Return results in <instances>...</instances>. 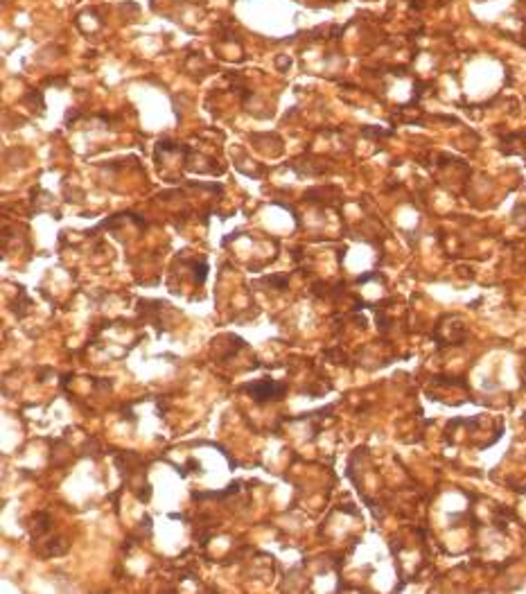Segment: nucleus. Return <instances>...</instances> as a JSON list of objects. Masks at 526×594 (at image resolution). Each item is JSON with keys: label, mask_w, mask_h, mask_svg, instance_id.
Masks as SVG:
<instances>
[{"label": "nucleus", "mask_w": 526, "mask_h": 594, "mask_svg": "<svg viewBox=\"0 0 526 594\" xmlns=\"http://www.w3.org/2000/svg\"><path fill=\"white\" fill-rule=\"evenodd\" d=\"M244 391H247V394H251L258 402H265V400H276V398H280V396L287 391V387L276 385L274 380H262V382H258V385L244 387Z\"/></svg>", "instance_id": "f257e3e1"}]
</instances>
